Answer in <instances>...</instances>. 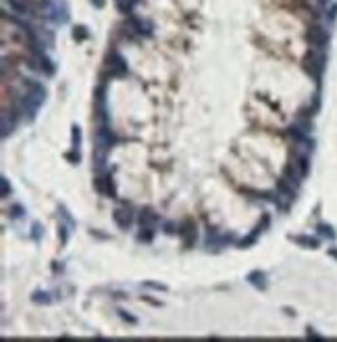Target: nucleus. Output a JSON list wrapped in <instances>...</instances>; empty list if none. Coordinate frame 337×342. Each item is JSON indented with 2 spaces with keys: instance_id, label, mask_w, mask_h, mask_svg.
<instances>
[{
  "instance_id": "obj_25",
  "label": "nucleus",
  "mask_w": 337,
  "mask_h": 342,
  "mask_svg": "<svg viewBox=\"0 0 337 342\" xmlns=\"http://www.w3.org/2000/svg\"><path fill=\"white\" fill-rule=\"evenodd\" d=\"M60 240H62V242H67V230H65V225H60Z\"/></svg>"
},
{
  "instance_id": "obj_12",
  "label": "nucleus",
  "mask_w": 337,
  "mask_h": 342,
  "mask_svg": "<svg viewBox=\"0 0 337 342\" xmlns=\"http://www.w3.org/2000/svg\"><path fill=\"white\" fill-rule=\"evenodd\" d=\"M11 9L21 13V15H27V13L34 11V6H31L29 0H11Z\"/></svg>"
},
{
  "instance_id": "obj_4",
  "label": "nucleus",
  "mask_w": 337,
  "mask_h": 342,
  "mask_svg": "<svg viewBox=\"0 0 337 342\" xmlns=\"http://www.w3.org/2000/svg\"><path fill=\"white\" fill-rule=\"evenodd\" d=\"M179 236H181L183 246H185V248H190V246L196 242V225H194L192 219L183 221V225L179 228Z\"/></svg>"
},
{
  "instance_id": "obj_9",
  "label": "nucleus",
  "mask_w": 337,
  "mask_h": 342,
  "mask_svg": "<svg viewBox=\"0 0 337 342\" xmlns=\"http://www.w3.org/2000/svg\"><path fill=\"white\" fill-rule=\"evenodd\" d=\"M277 192H279V196L277 198H285V200H294V196H296V192H294V186L289 184L285 177L283 180H279V184H277Z\"/></svg>"
},
{
  "instance_id": "obj_29",
  "label": "nucleus",
  "mask_w": 337,
  "mask_h": 342,
  "mask_svg": "<svg viewBox=\"0 0 337 342\" xmlns=\"http://www.w3.org/2000/svg\"><path fill=\"white\" fill-rule=\"evenodd\" d=\"M317 2H320V4H325V2H329V0H317Z\"/></svg>"
},
{
  "instance_id": "obj_11",
  "label": "nucleus",
  "mask_w": 337,
  "mask_h": 342,
  "mask_svg": "<svg viewBox=\"0 0 337 342\" xmlns=\"http://www.w3.org/2000/svg\"><path fill=\"white\" fill-rule=\"evenodd\" d=\"M52 15H54V19H57L59 23H67V19H69L67 4L62 2V0H59V2L54 4V9H52Z\"/></svg>"
},
{
  "instance_id": "obj_19",
  "label": "nucleus",
  "mask_w": 337,
  "mask_h": 342,
  "mask_svg": "<svg viewBox=\"0 0 337 342\" xmlns=\"http://www.w3.org/2000/svg\"><path fill=\"white\" fill-rule=\"evenodd\" d=\"M79 144H81V129L73 126V150H79Z\"/></svg>"
},
{
  "instance_id": "obj_1",
  "label": "nucleus",
  "mask_w": 337,
  "mask_h": 342,
  "mask_svg": "<svg viewBox=\"0 0 337 342\" xmlns=\"http://www.w3.org/2000/svg\"><path fill=\"white\" fill-rule=\"evenodd\" d=\"M304 69L315 77V80H320V75L325 71V54L323 50H317V48H310L304 57Z\"/></svg>"
},
{
  "instance_id": "obj_8",
  "label": "nucleus",
  "mask_w": 337,
  "mask_h": 342,
  "mask_svg": "<svg viewBox=\"0 0 337 342\" xmlns=\"http://www.w3.org/2000/svg\"><path fill=\"white\" fill-rule=\"evenodd\" d=\"M115 142V136H113V131L108 129L106 126H100L98 131H96V144L100 146H106V149H111Z\"/></svg>"
},
{
  "instance_id": "obj_3",
  "label": "nucleus",
  "mask_w": 337,
  "mask_h": 342,
  "mask_svg": "<svg viewBox=\"0 0 337 342\" xmlns=\"http://www.w3.org/2000/svg\"><path fill=\"white\" fill-rule=\"evenodd\" d=\"M106 65H108V71H111V75H115V77H123L125 73H127V63H125V59L121 57L119 52H111V54H108Z\"/></svg>"
},
{
  "instance_id": "obj_27",
  "label": "nucleus",
  "mask_w": 337,
  "mask_h": 342,
  "mask_svg": "<svg viewBox=\"0 0 337 342\" xmlns=\"http://www.w3.org/2000/svg\"><path fill=\"white\" fill-rule=\"evenodd\" d=\"M34 238H40V225H34Z\"/></svg>"
},
{
  "instance_id": "obj_23",
  "label": "nucleus",
  "mask_w": 337,
  "mask_h": 342,
  "mask_svg": "<svg viewBox=\"0 0 337 342\" xmlns=\"http://www.w3.org/2000/svg\"><path fill=\"white\" fill-rule=\"evenodd\" d=\"M9 192H11V188H9V182H6L4 177H2V196L6 198V196H9Z\"/></svg>"
},
{
  "instance_id": "obj_14",
  "label": "nucleus",
  "mask_w": 337,
  "mask_h": 342,
  "mask_svg": "<svg viewBox=\"0 0 337 342\" xmlns=\"http://www.w3.org/2000/svg\"><path fill=\"white\" fill-rule=\"evenodd\" d=\"M248 279L252 282V286H256V288H260V290H264V274L262 271H252V274L248 276Z\"/></svg>"
},
{
  "instance_id": "obj_15",
  "label": "nucleus",
  "mask_w": 337,
  "mask_h": 342,
  "mask_svg": "<svg viewBox=\"0 0 337 342\" xmlns=\"http://www.w3.org/2000/svg\"><path fill=\"white\" fill-rule=\"evenodd\" d=\"M292 240H294V242H297V244H302V246H306V248H317V246H318V240H315V238L292 236Z\"/></svg>"
},
{
  "instance_id": "obj_24",
  "label": "nucleus",
  "mask_w": 337,
  "mask_h": 342,
  "mask_svg": "<svg viewBox=\"0 0 337 342\" xmlns=\"http://www.w3.org/2000/svg\"><path fill=\"white\" fill-rule=\"evenodd\" d=\"M144 286H148V288H154V290H164V286H160V284H150V282H146Z\"/></svg>"
},
{
  "instance_id": "obj_6",
  "label": "nucleus",
  "mask_w": 337,
  "mask_h": 342,
  "mask_svg": "<svg viewBox=\"0 0 337 342\" xmlns=\"http://www.w3.org/2000/svg\"><path fill=\"white\" fill-rule=\"evenodd\" d=\"M106 146H100L96 144V149H94V154H92V163H94V169L96 171H102L104 165H106Z\"/></svg>"
},
{
  "instance_id": "obj_13",
  "label": "nucleus",
  "mask_w": 337,
  "mask_h": 342,
  "mask_svg": "<svg viewBox=\"0 0 337 342\" xmlns=\"http://www.w3.org/2000/svg\"><path fill=\"white\" fill-rule=\"evenodd\" d=\"M38 63H40V71H44L46 75H54V65H52V61L48 57H44V54H38Z\"/></svg>"
},
{
  "instance_id": "obj_20",
  "label": "nucleus",
  "mask_w": 337,
  "mask_h": 342,
  "mask_svg": "<svg viewBox=\"0 0 337 342\" xmlns=\"http://www.w3.org/2000/svg\"><path fill=\"white\" fill-rule=\"evenodd\" d=\"M318 232H320V234H323V236H327V238H335V232H333L331 225L320 223V225H318Z\"/></svg>"
},
{
  "instance_id": "obj_5",
  "label": "nucleus",
  "mask_w": 337,
  "mask_h": 342,
  "mask_svg": "<svg viewBox=\"0 0 337 342\" xmlns=\"http://www.w3.org/2000/svg\"><path fill=\"white\" fill-rule=\"evenodd\" d=\"M113 219H115V223H117V228H119V230H129L133 217H131L129 209H117V211L113 213Z\"/></svg>"
},
{
  "instance_id": "obj_18",
  "label": "nucleus",
  "mask_w": 337,
  "mask_h": 342,
  "mask_svg": "<svg viewBox=\"0 0 337 342\" xmlns=\"http://www.w3.org/2000/svg\"><path fill=\"white\" fill-rule=\"evenodd\" d=\"M152 236H154V228H142V232H139L138 240H139V242H150Z\"/></svg>"
},
{
  "instance_id": "obj_17",
  "label": "nucleus",
  "mask_w": 337,
  "mask_h": 342,
  "mask_svg": "<svg viewBox=\"0 0 337 342\" xmlns=\"http://www.w3.org/2000/svg\"><path fill=\"white\" fill-rule=\"evenodd\" d=\"M90 34H88V27H83V25H77L75 29H73V40H77V42H81V40H85Z\"/></svg>"
},
{
  "instance_id": "obj_21",
  "label": "nucleus",
  "mask_w": 337,
  "mask_h": 342,
  "mask_svg": "<svg viewBox=\"0 0 337 342\" xmlns=\"http://www.w3.org/2000/svg\"><path fill=\"white\" fill-rule=\"evenodd\" d=\"M34 302H38V305H42V302H44V305H48V302H50V297H48V294H42V292H36L34 294Z\"/></svg>"
},
{
  "instance_id": "obj_16",
  "label": "nucleus",
  "mask_w": 337,
  "mask_h": 342,
  "mask_svg": "<svg viewBox=\"0 0 337 342\" xmlns=\"http://www.w3.org/2000/svg\"><path fill=\"white\" fill-rule=\"evenodd\" d=\"M115 2H117V9H119L121 13L129 15L131 9H133V4H136V0H115Z\"/></svg>"
},
{
  "instance_id": "obj_2",
  "label": "nucleus",
  "mask_w": 337,
  "mask_h": 342,
  "mask_svg": "<svg viewBox=\"0 0 337 342\" xmlns=\"http://www.w3.org/2000/svg\"><path fill=\"white\" fill-rule=\"evenodd\" d=\"M306 40L308 44L312 46V48H317V50H323L327 42H329V34L325 32L323 27H318V25H312L308 29V34H306Z\"/></svg>"
},
{
  "instance_id": "obj_10",
  "label": "nucleus",
  "mask_w": 337,
  "mask_h": 342,
  "mask_svg": "<svg viewBox=\"0 0 337 342\" xmlns=\"http://www.w3.org/2000/svg\"><path fill=\"white\" fill-rule=\"evenodd\" d=\"M139 223H142V228H154V225L159 223V215H156L152 209H144V211L139 213Z\"/></svg>"
},
{
  "instance_id": "obj_26",
  "label": "nucleus",
  "mask_w": 337,
  "mask_h": 342,
  "mask_svg": "<svg viewBox=\"0 0 337 342\" xmlns=\"http://www.w3.org/2000/svg\"><path fill=\"white\" fill-rule=\"evenodd\" d=\"M21 213H23L21 207H13V217H21Z\"/></svg>"
},
{
  "instance_id": "obj_22",
  "label": "nucleus",
  "mask_w": 337,
  "mask_h": 342,
  "mask_svg": "<svg viewBox=\"0 0 337 342\" xmlns=\"http://www.w3.org/2000/svg\"><path fill=\"white\" fill-rule=\"evenodd\" d=\"M67 159L71 161V163H75V165H77V163H79V152L75 150V152H71V154H67Z\"/></svg>"
},
{
  "instance_id": "obj_28",
  "label": "nucleus",
  "mask_w": 337,
  "mask_h": 342,
  "mask_svg": "<svg viewBox=\"0 0 337 342\" xmlns=\"http://www.w3.org/2000/svg\"><path fill=\"white\" fill-rule=\"evenodd\" d=\"M329 255H333V256H335V259H337V251H329Z\"/></svg>"
},
{
  "instance_id": "obj_7",
  "label": "nucleus",
  "mask_w": 337,
  "mask_h": 342,
  "mask_svg": "<svg viewBox=\"0 0 337 342\" xmlns=\"http://www.w3.org/2000/svg\"><path fill=\"white\" fill-rule=\"evenodd\" d=\"M96 190L100 194H106V196H115V186H113V177L111 175H102L96 180Z\"/></svg>"
}]
</instances>
